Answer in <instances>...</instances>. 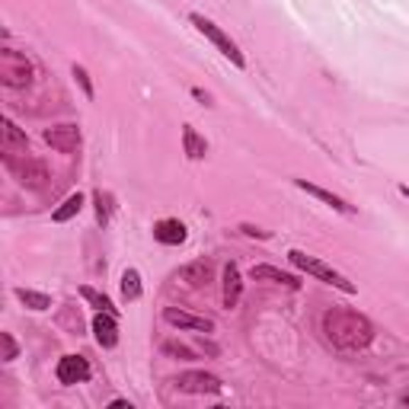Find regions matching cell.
<instances>
[{
  "label": "cell",
  "mask_w": 409,
  "mask_h": 409,
  "mask_svg": "<svg viewBox=\"0 0 409 409\" xmlns=\"http://www.w3.org/2000/svg\"><path fill=\"white\" fill-rule=\"evenodd\" d=\"M179 390H185V393H221V377L208 374V371H185V374H179Z\"/></svg>",
  "instance_id": "obj_10"
},
{
  "label": "cell",
  "mask_w": 409,
  "mask_h": 409,
  "mask_svg": "<svg viewBox=\"0 0 409 409\" xmlns=\"http://www.w3.org/2000/svg\"><path fill=\"white\" fill-rule=\"evenodd\" d=\"M249 275H253L256 281H272V285H285V288H294V291L300 288L298 275L281 272V268H275V266H253V272H249Z\"/></svg>",
  "instance_id": "obj_15"
},
{
  "label": "cell",
  "mask_w": 409,
  "mask_h": 409,
  "mask_svg": "<svg viewBox=\"0 0 409 409\" xmlns=\"http://www.w3.org/2000/svg\"><path fill=\"white\" fill-rule=\"evenodd\" d=\"M294 185L298 189H304L307 195H313V198H320V202H326L332 211H342V214H355V208H351L345 198H339V195H332V192H326V189H320V185H313V182H307V179H294Z\"/></svg>",
  "instance_id": "obj_14"
},
{
  "label": "cell",
  "mask_w": 409,
  "mask_h": 409,
  "mask_svg": "<svg viewBox=\"0 0 409 409\" xmlns=\"http://www.w3.org/2000/svg\"><path fill=\"white\" fill-rule=\"evenodd\" d=\"M80 294H83V300H87V304H93V307H96V310H106V313H115L112 300H109V298H106V294H99V291H96V288L83 285V288H80Z\"/></svg>",
  "instance_id": "obj_22"
},
{
  "label": "cell",
  "mask_w": 409,
  "mask_h": 409,
  "mask_svg": "<svg viewBox=\"0 0 409 409\" xmlns=\"http://www.w3.org/2000/svg\"><path fill=\"white\" fill-rule=\"evenodd\" d=\"M288 259H291V266H298L300 272L313 275V278L326 281V285L339 288V291H345V294H355V285H351V281L345 278L342 272H336V268H332V266H326V262H320L317 256H307L304 249H291V253H288Z\"/></svg>",
  "instance_id": "obj_3"
},
{
  "label": "cell",
  "mask_w": 409,
  "mask_h": 409,
  "mask_svg": "<svg viewBox=\"0 0 409 409\" xmlns=\"http://www.w3.org/2000/svg\"><path fill=\"white\" fill-rule=\"evenodd\" d=\"M153 240L163 246H179V243H185V224L179 217H163L153 224Z\"/></svg>",
  "instance_id": "obj_12"
},
{
  "label": "cell",
  "mask_w": 409,
  "mask_h": 409,
  "mask_svg": "<svg viewBox=\"0 0 409 409\" xmlns=\"http://www.w3.org/2000/svg\"><path fill=\"white\" fill-rule=\"evenodd\" d=\"M19 298V304L23 307H29V310H48L51 307V298L48 294H42V291H29V288H16L13 291Z\"/></svg>",
  "instance_id": "obj_19"
},
{
  "label": "cell",
  "mask_w": 409,
  "mask_h": 409,
  "mask_svg": "<svg viewBox=\"0 0 409 409\" xmlns=\"http://www.w3.org/2000/svg\"><path fill=\"white\" fill-rule=\"evenodd\" d=\"M83 134L77 125H70V121H61V125H51L45 128V144L51 147V151L58 153H74L77 147H80Z\"/></svg>",
  "instance_id": "obj_6"
},
{
  "label": "cell",
  "mask_w": 409,
  "mask_h": 409,
  "mask_svg": "<svg viewBox=\"0 0 409 409\" xmlns=\"http://www.w3.org/2000/svg\"><path fill=\"white\" fill-rule=\"evenodd\" d=\"M163 320L176 329H189V332H214V320L208 317H198V313H189V310H179V307H166L163 310Z\"/></svg>",
  "instance_id": "obj_8"
},
{
  "label": "cell",
  "mask_w": 409,
  "mask_h": 409,
  "mask_svg": "<svg viewBox=\"0 0 409 409\" xmlns=\"http://www.w3.org/2000/svg\"><path fill=\"white\" fill-rule=\"evenodd\" d=\"M32 77H36V67H32L29 58L13 51V48L0 51V83H4V87L26 89L32 83Z\"/></svg>",
  "instance_id": "obj_4"
},
{
  "label": "cell",
  "mask_w": 409,
  "mask_h": 409,
  "mask_svg": "<svg viewBox=\"0 0 409 409\" xmlns=\"http://www.w3.org/2000/svg\"><path fill=\"white\" fill-rule=\"evenodd\" d=\"M192 96H195V99H198V102H204V106H208V102H211V96H208V93H204V89H198V87H195V89H192Z\"/></svg>",
  "instance_id": "obj_27"
},
{
  "label": "cell",
  "mask_w": 409,
  "mask_h": 409,
  "mask_svg": "<svg viewBox=\"0 0 409 409\" xmlns=\"http://www.w3.org/2000/svg\"><path fill=\"white\" fill-rule=\"evenodd\" d=\"M93 336L102 349H115L119 345V323H115V313L99 310L93 317Z\"/></svg>",
  "instance_id": "obj_11"
},
{
  "label": "cell",
  "mask_w": 409,
  "mask_h": 409,
  "mask_svg": "<svg viewBox=\"0 0 409 409\" xmlns=\"http://www.w3.org/2000/svg\"><path fill=\"white\" fill-rule=\"evenodd\" d=\"M0 345H4V361H13V358L19 355V345L10 332H0Z\"/></svg>",
  "instance_id": "obj_25"
},
{
  "label": "cell",
  "mask_w": 409,
  "mask_h": 409,
  "mask_svg": "<svg viewBox=\"0 0 409 409\" xmlns=\"http://www.w3.org/2000/svg\"><path fill=\"white\" fill-rule=\"evenodd\" d=\"M176 281H182V285H189V288H208L211 281H214V262L211 259L185 262L176 272Z\"/></svg>",
  "instance_id": "obj_9"
},
{
  "label": "cell",
  "mask_w": 409,
  "mask_h": 409,
  "mask_svg": "<svg viewBox=\"0 0 409 409\" xmlns=\"http://www.w3.org/2000/svg\"><path fill=\"white\" fill-rule=\"evenodd\" d=\"M240 230H243V234H246V236H259V240H266V236H268V234H266V230L253 227V224H243V227H240Z\"/></svg>",
  "instance_id": "obj_26"
},
{
  "label": "cell",
  "mask_w": 409,
  "mask_h": 409,
  "mask_svg": "<svg viewBox=\"0 0 409 409\" xmlns=\"http://www.w3.org/2000/svg\"><path fill=\"white\" fill-rule=\"evenodd\" d=\"M163 351L173 358H182V361H192V358L202 355L198 349H189V345H182V342H163Z\"/></svg>",
  "instance_id": "obj_23"
},
{
  "label": "cell",
  "mask_w": 409,
  "mask_h": 409,
  "mask_svg": "<svg viewBox=\"0 0 409 409\" xmlns=\"http://www.w3.org/2000/svg\"><path fill=\"white\" fill-rule=\"evenodd\" d=\"M400 192H403V195H406V198H409V185H400Z\"/></svg>",
  "instance_id": "obj_29"
},
{
  "label": "cell",
  "mask_w": 409,
  "mask_h": 409,
  "mask_svg": "<svg viewBox=\"0 0 409 409\" xmlns=\"http://www.w3.org/2000/svg\"><path fill=\"white\" fill-rule=\"evenodd\" d=\"M320 326H323L326 342L339 351H361V349H368L371 339H374V323H371L364 313L345 310V307L326 310Z\"/></svg>",
  "instance_id": "obj_1"
},
{
  "label": "cell",
  "mask_w": 409,
  "mask_h": 409,
  "mask_svg": "<svg viewBox=\"0 0 409 409\" xmlns=\"http://www.w3.org/2000/svg\"><path fill=\"white\" fill-rule=\"evenodd\" d=\"M182 151L189 160H202L204 153H208V141H204L192 125H185L182 128Z\"/></svg>",
  "instance_id": "obj_16"
},
{
  "label": "cell",
  "mask_w": 409,
  "mask_h": 409,
  "mask_svg": "<svg viewBox=\"0 0 409 409\" xmlns=\"http://www.w3.org/2000/svg\"><path fill=\"white\" fill-rule=\"evenodd\" d=\"M189 19H192V26H195V29L202 32L204 38H208V42L217 45V51H221L224 58H230V64H234V67H246V58H243V51L236 48V42L221 29V26H214L211 19H204L202 13H192Z\"/></svg>",
  "instance_id": "obj_5"
},
{
  "label": "cell",
  "mask_w": 409,
  "mask_h": 409,
  "mask_svg": "<svg viewBox=\"0 0 409 409\" xmlns=\"http://www.w3.org/2000/svg\"><path fill=\"white\" fill-rule=\"evenodd\" d=\"M4 163H6V170L13 173V179H16L23 189H32V192H38V189H45L48 185V166L42 163V160H36L29 151H4Z\"/></svg>",
  "instance_id": "obj_2"
},
{
  "label": "cell",
  "mask_w": 409,
  "mask_h": 409,
  "mask_svg": "<svg viewBox=\"0 0 409 409\" xmlns=\"http://www.w3.org/2000/svg\"><path fill=\"white\" fill-rule=\"evenodd\" d=\"M4 151H29V138L23 128L13 125V119H4Z\"/></svg>",
  "instance_id": "obj_17"
},
{
  "label": "cell",
  "mask_w": 409,
  "mask_h": 409,
  "mask_svg": "<svg viewBox=\"0 0 409 409\" xmlns=\"http://www.w3.org/2000/svg\"><path fill=\"white\" fill-rule=\"evenodd\" d=\"M141 291H144V288H141V272L138 268H125V272H121V298L138 300Z\"/></svg>",
  "instance_id": "obj_20"
},
{
  "label": "cell",
  "mask_w": 409,
  "mask_h": 409,
  "mask_svg": "<svg viewBox=\"0 0 409 409\" xmlns=\"http://www.w3.org/2000/svg\"><path fill=\"white\" fill-rule=\"evenodd\" d=\"M243 294V275L236 262H227L224 266V307H236Z\"/></svg>",
  "instance_id": "obj_13"
},
{
  "label": "cell",
  "mask_w": 409,
  "mask_h": 409,
  "mask_svg": "<svg viewBox=\"0 0 409 409\" xmlns=\"http://www.w3.org/2000/svg\"><path fill=\"white\" fill-rule=\"evenodd\" d=\"M93 202H96V221H99V227H106L109 224V217H112V195H109V192H93Z\"/></svg>",
  "instance_id": "obj_21"
},
{
  "label": "cell",
  "mask_w": 409,
  "mask_h": 409,
  "mask_svg": "<svg viewBox=\"0 0 409 409\" xmlns=\"http://www.w3.org/2000/svg\"><path fill=\"white\" fill-rule=\"evenodd\" d=\"M74 80H77V87L83 89V96H87V99H93L96 89H93V80H89V74H87V67H83V64H74Z\"/></svg>",
  "instance_id": "obj_24"
},
{
  "label": "cell",
  "mask_w": 409,
  "mask_h": 409,
  "mask_svg": "<svg viewBox=\"0 0 409 409\" xmlns=\"http://www.w3.org/2000/svg\"><path fill=\"white\" fill-rule=\"evenodd\" d=\"M55 377H58V383H64V387H74V383L89 381L87 358L83 355H64L61 361H58V368H55Z\"/></svg>",
  "instance_id": "obj_7"
},
{
  "label": "cell",
  "mask_w": 409,
  "mask_h": 409,
  "mask_svg": "<svg viewBox=\"0 0 409 409\" xmlns=\"http://www.w3.org/2000/svg\"><path fill=\"white\" fill-rule=\"evenodd\" d=\"M80 208H83V195H80V192H74V195H67L55 211H51V221L64 224V221H70L74 214H80Z\"/></svg>",
  "instance_id": "obj_18"
},
{
  "label": "cell",
  "mask_w": 409,
  "mask_h": 409,
  "mask_svg": "<svg viewBox=\"0 0 409 409\" xmlns=\"http://www.w3.org/2000/svg\"><path fill=\"white\" fill-rule=\"evenodd\" d=\"M112 409H131V403L121 400V396H119V400H112Z\"/></svg>",
  "instance_id": "obj_28"
}]
</instances>
